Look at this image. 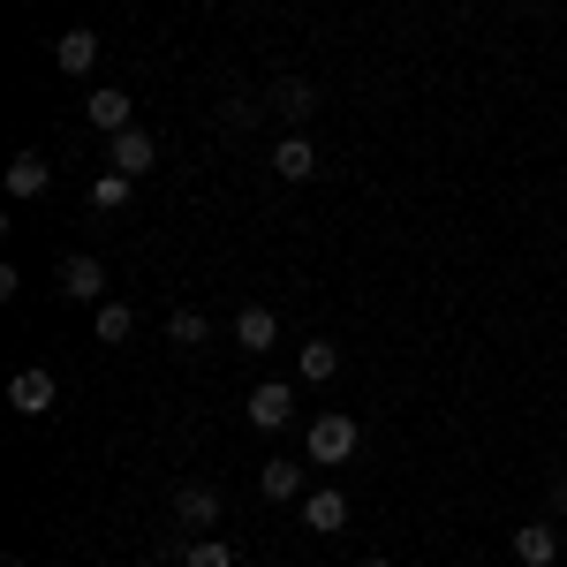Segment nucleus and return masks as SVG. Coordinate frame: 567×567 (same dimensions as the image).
Returning a JSON list of instances; mask_svg holds the SVG:
<instances>
[{"mask_svg":"<svg viewBox=\"0 0 567 567\" xmlns=\"http://www.w3.org/2000/svg\"><path fill=\"white\" fill-rule=\"evenodd\" d=\"M355 439H363V432H355L349 416H318V424L303 432V454L318 462V470H341V462L355 454Z\"/></svg>","mask_w":567,"mask_h":567,"instance_id":"f257e3e1","label":"nucleus"},{"mask_svg":"<svg viewBox=\"0 0 567 567\" xmlns=\"http://www.w3.org/2000/svg\"><path fill=\"white\" fill-rule=\"evenodd\" d=\"M8 401H16V416H45V409L61 401V386H53V371H45V363H23V371L8 379Z\"/></svg>","mask_w":567,"mask_h":567,"instance_id":"f03ea898","label":"nucleus"},{"mask_svg":"<svg viewBox=\"0 0 567 567\" xmlns=\"http://www.w3.org/2000/svg\"><path fill=\"white\" fill-rule=\"evenodd\" d=\"M175 523L189 529V537H205V529L219 523V484H175Z\"/></svg>","mask_w":567,"mask_h":567,"instance_id":"7ed1b4c3","label":"nucleus"},{"mask_svg":"<svg viewBox=\"0 0 567 567\" xmlns=\"http://www.w3.org/2000/svg\"><path fill=\"white\" fill-rule=\"evenodd\" d=\"M250 424H258V432H288V424H296V386H288V379H265V386L250 393Z\"/></svg>","mask_w":567,"mask_h":567,"instance_id":"20e7f679","label":"nucleus"},{"mask_svg":"<svg viewBox=\"0 0 567 567\" xmlns=\"http://www.w3.org/2000/svg\"><path fill=\"white\" fill-rule=\"evenodd\" d=\"M106 152H114V175H130V182L159 167V144H152L144 130H122V136H106Z\"/></svg>","mask_w":567,"mask_h":567,"instance_id":"39448f33","label":"nucleus"},{"mask_svg":"<svg viewBox=\"0 0 567 567\" xmlns=\"http://www.w3.org/2000/svg\"><path fill=\"white\" fill-rule=\"evenodd\" d=\"M303 523L318 529V537H333V529H349V492H341V484H318V492L303 499Z\"/></svg>","mask_w":567,"mask_h":567,"instance_id":"423d86ee","label":"nucleus"},{"mask_svg":"<svg viewBox=\"0 0 567 567\" xmlns=\"http://www.w3.org/2000/svg\"><path fill=\"white\" fill-rule=\"evenodd\" d=\"M61 288H69L76 303H106V265L84 258V250H76V258H61Z\"/></svg>","mask_w":567,"mask_h":567,"instance_id":"0eeeda50","label":"nucleus"},{"mask_svg":"<svg viewBox=\"0 0 567 567\" xmlns=\"http://www.w3.org/2000/svg\"><path fill=\"white\" fill-rule=\"evenodd\" d=\"M84 122H99V130H106V136H122V130H136V122H130V91L99 84V91H91V99H84Z\"/></svg>","mask_w":567,"mask_h":567,"instance_id":"6e6552de","label":"nucleus"},{"mask_svg":"<svg viewBox=\"0 0 567 567\" xmlns=\"http://www.w3.org/2000/svg\"><path fill=\"white\" fill-rule=\"evenodd\" d=\"M272 175H280V182H310V175H318V152H310V136L288 130L280 144H272Z\"/></svg>","mask_w":567,"mask_h":567,"instance_id":"1a4fd4ad","label":"nucleus"},{"mask_svg":"<svg viewBox=\"0 0 567 567\" xmlns=\"http://www.w3.org/2000/svg\"><path fill=\"white\" fill-rule=\"evenodd\" d=\"M515 560H523V567H553V560H560V529H553V523H523V529H515Z\"/></svg>","mask_w":567,"mask_h":567,"instance_id":"9d476101","label":"nucleus"},{"mask_svg":"<svg viewBox=\"0 0 567 567\" xmlns=\"http://www.w3.org/2000/svg\"><path fill=\"white\" fill-rule=\"evenodd\" d=\"M272 333H280V318H272L265 303H243V310H235V341H243L250 355H265V349H272Z\"/></svg>","mask_w":567,"mask_h":567,"instance_id":"9b49d317","label":"nucleus"},{"mask_svg":"<svg viewBox=\"0 0 567 567\" xmlns=\"http://www.w3.org/2000/svg\"><path fill=\"white\" fill-rule=\"evenodd\" d=\"M296 371H303V386H333V371H341V349H333V341L318 333V341H303Z\"/></svg>","mask_w":567,"mask_h":567,"instance_id":"f8f14e48","label":"nucleus"},{"mask_svg":"<svg viewBox=\"0 0 567 567\" xmlns=\"http://www.w3.org/2000/svg\"><path fill=\"white\" fill-rule=\"evenodd\" d=\"M91 333H99V349H122V341L136 333V310L130 303H99L91 310Z\"/></svg>","mask_w":567,"mask_h":567,"instance_id":"ddd939ff","label":"nucleus"},{"mask_svg":"<svg viewBox=\"0 0 567 567\" xmlns=\"http://www.w3.org/2000/svg\"><path fill=\"white\" fill-rule=\"evenodd\" d=\"M53 61H61V76H91L99 69V39L91 31H69V39L53 45Z\"/></svg>","mask_w":567,"mask_h":567,"instance_id":"4468645a","label":"nucleus"},{"mask_svg":"<svg viewBox=\"0 0 567 567\" xmlns=\"http://www.w3.org/2000/svg\"><path fill=\"white\" fill-rule=\"evenodd\" d=\"M45 182H53V167H45L39 152H16V167H8V197H45Z\"/></svg>","mask_w":567,"mask_h":567,"instance_id":"2eb2a0df","label":"nucleus"},{"mask_svg":"<svg viewBox=\"0 0 567 567\" xmlns=\"http://www.w3.org/2000/svg\"><path fill=\"white\" fill-rule=\"evenodd\" d=\"M258 492H265V499H296V492H303V462H288V454H280V462H265Z\"/></svg>","mask_w":567,"mask_h":567,"instance_id":"dca6fc26","label":"nucleus"},{"mask_svg":"<svg viewBox=\"0 0 567 567\" xmlns=\"http://www.w3.org/2000/svg\"><path fill=\"white\" fill-rule=\"evenodd\" d=\"M167 341H175V349H205V341H213V318H205V310H175V318H167Z\"/></svg>","mask_w":567,"mask_h":567,"instance_id":"f3484780","label":"nucleus"},{"mask_svg":"<svg viewBox=\"0 0 567 567\" xmlns=\"http://www.w3.org/2000/svg\"><path fill=\"white\" fill-rule=\"evenodd\" d=\"M272 106H280V114H288V122H303L310 106H318V91H310L303 76H280V84H272Z\"/></svg>","mask_w":567,"mask_h":567,"instance_id":"a211bd4d","label":"nucleus"},{"mask_svg":"<svg viewBox=\"0 0 567 567\" xmlns=\"http://www.w3.org/2000/svg\"><path fill=\"white\" fill-rule=\"evenodd\" d=\"M130 189H136L130 175H114V167H106V175L91 182V213H122V205H130Z\"/></svg>","mask_w":567,"mask_h":567,"instance_id":"6ab92c4d","label":"nucleus"},{"mask_svg":"<svg viewBox=\"0 0 567 567\" xmlns=\"http://www.w3.org/2000/svg\"><path fill=\"white\" fill-rule=\"evenodd\" d=\"M182 567H235V545H219V537H197V545H182Z\"/></svg>","mask_w":567,"mask_h":567,"instance_id":"aec40b11","label":"nucleus"},{"mask_svg":"<svg viewBox=\"0 0 567 567\" xmlns=\"http://www.w3.org/2000/svg\"><path fill=\"white\" fill-rule=\"evenodd\" d=\"M219 122H227V130H250V122H258V106H250V99H227V106H219Z\"/></svg>","mask_w":567,"mask_h":567,"instance_id":"412c9836","label":"nucleus"},{"mask_svg":"<svg viewBox=\"0 0 567 567\" xmlns=\"http://www.w3.org/2000/svg\"><path fill=\"white\" fill-rule=\"evenodd\" d=\"M0 567H23V553H0Z\"/></svg>","mask_w":567,"mask_h":567,"instance_id":"4be33fe9","label":"nucleus"},{"mask_svg":"<svg viewBox=\"0 0 567 567\" xmlns=\"http://www.w3.org/2000/svg\"><path fill=\"white\" fill-rule=\"evenodd\" d=\"M553 499H560V507H567V484H553Z\"/></svg>","mask_w":567,"mask_h":567,"instance_id":"5701e85b","label":"nucleus"},{"mask_svg":"<svg viewBox=\"0 0 567 567\" xmlns=\"http://www.w3.org/2000/svg\"><path fill=\"white\" fill-rule=\"evenodd\" d=\"M363 567H393V560H363Z\"/></svg>","mask_w":567,"mask_h":567,"instance_id":"b1692460","label":"nucleus"}]
</instances>
